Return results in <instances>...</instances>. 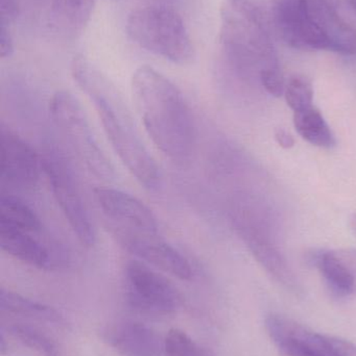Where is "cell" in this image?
Returning <instances> with one entry per match:
<instances>
[{
	"mask_svg": "<svg viewBox=\"0 0 356 356\" xmlns=\"http://www.w3.org/2000/svg\"><path fill=\"white\" fill-rule=\"evenodd\" d=\"M71 74L93 102L105 134L119 160L141 186L150 191L157 190L160 186V171L140 138L116 86L81 54L71 62Z\"/></svg>",
	"mask_w": 356,
	"mask_h": 356,
	"instance_id": "obj_1",
	"label": "cell"
},
{
	"mask_svg": "<svg viewBox=\"0 0 356 356\" xmlns=\"http://www.w3.org/2000/svg\"><path fill=\"white\" fill-rule=\"evenodd\" d=\"M106 227L121 248L180 280H189L188 259L163 238L153 211L136 197L112 188L94 190Z\"/></svg>",
	"mask_w": 356,
	"mask_h": 356,
	"instance_id": "obj_2",
	"label": "cell"
},
{
	"mask_svg": "<svg viewBox=\"0 0 356 356\" xmlns=\"http://www.w3.org/2000/svg\"><path fill=\"white\" fill-rule=\"evenodd\" d=\"M132 95L146 133L173 163L186 162L194 152L196 129L192 111L179 88L152 67L134 72Z\"/></svg>",
	"mask_w": 356,
	"mask_h": 356,
	"instance_id": "obj_3",
	"label": "cell"
},
{
	"mask_svg": "<svg viewBox=\"0 0 356 356\" xmlns=\"http://www.w3.org/2000/svg\"><path fill=\"white\" fill-rule=\"evenodd\" d=\"M340 0H278L274 20L291 47L356 52V33L340 14Z\"/></svg>",
	"mask_w": 356,
	"mask_h": 356,
	"instance_id": "obj_4",
	"label": "cell"
},
{
	"mask_svg": "<svg viewBox=\"0 0 356 356\" xmlns=\"http://www.w3.org/2000/svg\"><path fill=\"white\" fill-rule=\"evenodd\" d=\"M127 31L140 47L175 64L185 65L194 58L192 38L183 19L173 8H138L127 18Z\"/></svg>",
	"mask_w": 356,
	"mask_h": 356,
	"instance_id": "obj_5",
	"label": "cell"
},
{
	"mask_svg": "<svg viewBox=\"0 0 356 356\" xmlns=\"http://www.w3.org/2000/svg\"><path fill=\"white\" fill-rule=\"evenodd\" d=\"M49 108L54 124L87 170L102 179L112 177L110 162L79 100L69 92L58 91L52 96Z\"/></svg>",
	"mask_w": 356,
	"mask_h": 356,
	"instance_id": "obj_6",
	"label": "cell"
},
{
	"mask_svg": "<svg viewBox=\"0 0 356 356\" xmlns=\"http://www.w3.org/2000/svg\"><path fill=\"white\" fill-rule=\"evenodd\" d=\"M42 168L49 182L54 199L79 242L86 247L95 244L93 220L86 204L72 168L62 152L49 147L42 158Z\"/></svg>",
	"mask_w": 356,
	"mask_h": 356,
	"instance_id": "obj_7",
	"label": "cell"
},
{
	"mask_svg": "<svg viewBox=\"0 0 356 356\" xmlns=\"http://www.w3.org/2000/svg\"><path fill=\"white\" fill-rule=\"evenodd\" d=\"M2 251L31 267L45 271L62 269L68 255L48 236L40 218L25 222L0 220Z\"/></svg>",
	"mask_w": 356,
	"mask_h": 356,
	"instance_id": "obj_8",
	"label": "cell"
},
{
	"mask_svg": "<svg viewBox=\"0 0 356 356\" xmlns=\"http://www.w3.org/2000/svg\"><path fill=\"white\" fill-rule=\"evenodd\" d=\"M125 295L136 311L155 316L173 315L183 305L175 284L141 261H131L123 272Z\"/></svg>",
	"mask_w": 356,
	"mask_h": 356,
	"instance_id": "obj_9",
	"label": "cell"
},
{
	"mask_svg": "<svg viewBox=\"0 0 356 356\" xmlns=\"http://www.w3.org/2000/svg\"><path fill=\"white\" fill-rule=\"evenodd\" d=\"M42 160L24 140L10 129L0 131V177L19 188H31L39 181Z\"/></svg>",
	"mask_w": 356,
	"mask_h": 356,
	"instance_id": "obj_10",
	"label": "cell"
},
{
	"mask_svg": "<svg viewBox=\"0 0 356 356\" xmlns=\"http://www.w3.org/2000/svg\"><path fill=\"white\" fill-rule=\"evenodd\" d=\"M265 328L284 356H336L326 336L311 332L288 318L269 316Z\"/></svg>",
	"mask_w": 356,
	"mask_h": 356,
	"instance_id": "obj_11",
	"label": "cell"
},
{
	"mask_svg": "<svg viewBox=\"0 0 356 356\" xmlns=\"http://www.w3.org/2000/svg\"><path fill=\"white\" fill-rule=\"evenodd\" d=\"M105 340L123 356H162L164 346L148 326L135 321L111 324L104 332Z\"/></svg>",
	"mask_w": 356,
	"mask_h": 356,
	"instance_id": "obj_12",
	"label": "cell"
},
{
	"mask_svg": "<svg viewBox=\"0 0 356 356\" xmlns=\"http://www.w3.org/2000/svg\"><path fill=\"white\" fill-rule=\"evenodd\" d=\"M94 6L95 0H52L50 24L63 37L75 39L85 31Z\"/></svg>",
	"mask_w": 356,
	"mask_h": 356,
	"instance_id": "obj_13",
	"label": "cell"
},
{
	"mask_svg": "<svg viewBox=\"0 0 356 356\" xmlns=\"http://www.w3.org/2000/svg\"><path fill=\"white\" fill-rule=\"evenodd\" d=\"M242 236L248 242L249 247L252 250L253 254L257 261L269 271L278 282H281L288 288H295L294 275L291 271L286 261L282 259L281 254L277 249L272 246L269 241L265 240L258 232H254L251 228L242 227Z\"/></svg>",
	"mask_w": 356,
	"mask_h": 356,
	"instance_id": "obj_14",
	"label": "cell"
},
{
	"mask_svg": "<svg viewBox=\"0 0 356 356\" xmlns=\"http://www.w3.org/2000/svg\"><path fill=\"white\" fill-rule=\"evenodd\" d=\"M0 309L6 313L38 321L56 325L65 323L64 317L56 309L3 288L0 290Z\"/></svg>",
	"mask_w": 356,
	"mask_h": 356,
	"instance_id": "obj_15",
	"label": "cell"
},
{
	"mask_svg": "<svg viewBox=\"0 0 356 356\" xmlns=\"http://www.w3.org/2000/svg\"><path fill=\"white\" fill-rule=\"evenodd\" d=\"M316 264L330 288L339 296H348L355 290V276L348 264L340 254L322 252Z\"/></svg>",
	"mask_w": 356,
	"mask_h": 356,
	"instance_id": "obj_16",
	"label": "cell"
},
{
	"mask_svg": "<svg viewBox=\"0 0 356 356\" xmlns=\"http://www.w3.org/2000/svg\"><path fill=\"white\" fill-rule=\"evenodd\" d=\"M294 125L299 135L311 145L332 148L336 138L321 112L315 106L294 113Z\"/></svg>",
	"mask_w": 356,
	"mask_h": 356,
	"instance_id": "obj_17",
	"label": "cell"
},
{
	"mask_svg": "<svg viewBox=\"0 0 356 356\" xmlns=\"http://www.w3.org/2000/svg\"><path fill=\"white\" fill-rule=\"evenodd\" d=\"M10 334L18 339L24 346L35 350L41 356H60L54 341L33 326L14 324L10 327Z\"/></svg>",
	"mask_w": 356,
	"mask_h": 356,
	"instance_id": "obj_18",
	"label": "cell"
},
{
	"mask_svg": "<svg viewBox=\"0 0 356 356\" xmlns=\"http://www.w3.org/2000/svg\"><path fill=\"white\" fill-rule=\"evenodd\" d=\"M286 104L295 112L314 106V89L311 81L302 75H294L286 85Z\"/></svg>",
	"mask_w": 356,
	"mask_h": 356,
	"instance_id": "obj_19",
	"label": "cell"
},
{
	"mask_svg": "<svg viewBox=\"0 0 356 356\" xmlns=\"http://www.w3.org/2000/svg\"><path fill=\"white\" fill-rule=\"evenodd\" d=\"M167 356H207L205 351L183 330L171 328L165 337Z\"/></svg>",
	"mask_w": 356,
	"mask_h": 356,
	"instance_id": "obj_20",
	"label": "cell"
},
{
	"mask_svg": "<svg viewBox=\"0 0 356 356\" xmlns=\"http://www.w3.org/2000/svg\"><path fill=\"white\" fill-rule=\"evenodd\" d=\"M261 81L268 93L275 97L284 95L286 91L284 75L276 63L263 67L261 70Z\"/></svg>",
	"mask_w": 356,
	"mask_h": 356,
	"instance_id": "obj_21",
	"label": "cell"
},
{
	"mask_svg": "<svg viewBox=\"0 0 356 356\" xmlns=\"http://www.w3.org/2000/svg\"><path fill=\"white\" fill-rule=\"evenodd\" d=\"M20 15L18 0H0V25L8 27Z\"/></svg>",
	"mask_w": 356,
	"mask_h": 356,
	"instance_id": "obj_22",
	"label": "cell"
},
{
	"mask_svg": "<svg viewBox=\"0 0 356 356\" xmlns=\"http://www.w3.org/2000/svg\"><path fill=\"white\" fill-rule=\"evenodd\" d=\"M332 351L336 356H356V345L349 341L326 336Z\"/></svg>",
	"mask_w": 356,
	"mask_h": 356,
	"instance_id": "obj_23",
	"label": "cell"
},
{
	"mask_svg": "<svg viewBox=\"0 0 356 356\" xmlns=\"http://www.w3.org/2000/svg\"><path fill=\"white\" fill-rule=\"evenodd\" d=\"M14 41L8 27L0 25V56L1 58H10L14 54Z\"/></svg>",
	"mask_w": 356,
	"mask_h": 356,
	"instance_id": "obj_24",
	"label": "cell"
},
{
	"mask_svg": "<svg viewBox=\"0 0 356 356\" xmlns=\"http://www.w3.org/2000/svg\"><path fill=\"white\" fill-rule=\"evenodd\" d=\"M275 139L279 146L284 149H290L294 147L295 139L291 134L282 129H277L275 131Z\"/></svg>",
	"mask_w": 356,
	"mask_h": 356,
	"instance_id": "obj_25",
	"label": "cell"
},
{
	"mask_svg": "<svg viewBox=\"0 0 356 356\" xmlns=\"http://www.w3.org/2000/svg\"><path fill=\"white\" fill-rule=\"evenodd\" d=\"M351 225H353V228L356 232V213H355V215L353 216V218H351Z\"/></svg>",
	"mask_w": 356,
	"mask_h": 356,
	"instance_id": "obj_26",
	"label": "cell"
},
{
	"mask_svg": "<svg viewBox=\"0 0 356 356\" xmlns=\"http://www.w3.org/2000/svg\"><path fill=\"white\" fill-rule=\"evenodd\" d=\"M349 2H350L351 6H353V8L356 10V0H349Z\"/></svg>",
	"mask_w": 356,
	"mask_h": 356,
	"instance_id": "obj_27",
	"label": "cell"
}]
</instances>
